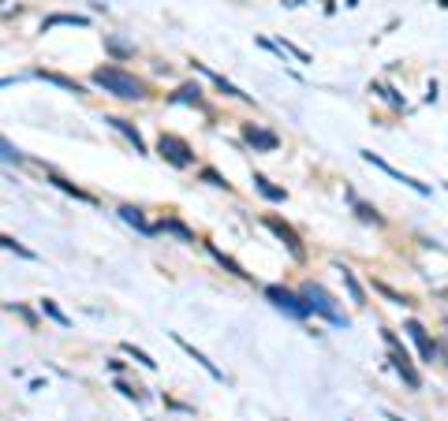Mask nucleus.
<instances>
[{
    "label": "nucleus",
    "mask_w": 448,
    "mask_h": 421,
    "mask_svg": "<svg viewBox=\"0 0 448 421\" xmlns=\"http://www.w3.org/2000/svg\"><path fill=\"white\" fill-rule=\"evenodd\" d=\"M299 295H303V302H306V309L310 314H318V317H325L329 325H336V328H347L351 321H347V314L340 306H336V298L329 295V291L322 287V283H303V291H299Z\"/></svg>",
    "instance_id": "obj_2"
},
{
    "label": "nucleus",
    "mask_w": 448,
    "mask_h": 421,
    "mask_svg": "<svg viewBox=\"0 0 448 421\" xmlns=\"http://www.w3.org/2000/svg\"><path fill=\"white\" fill-rule=\"evenodd\" d=\"M176 343H179V347H184V351H187V354H191V358H195L198 365H202V369H206V373H209V377H213V380H224V373H221V369H217V365H213V362H209V358H206V354H202V351H195V347H191V343L184 340V336H176Z\"/></svg>",
    "instance_id": "obj_14"
},
{
    "label": "nucleus",
    "mask_w": 448,
    "mask_h": 421,
    "mask_svg": "<svg viewBox=\"0 0 448 421\" xmlns=\"http://www.w3.org/2000/svg\"><path fill=\"white\" fill-rule=\"evenodd\" d=\"M41 314H45V317H52V321H57V325H64V328H68V314H60V306H57V302H52V298H41Z\"/></svg>",
    "instance_id": "obj_25"
},
{
    "label": "nucleus",
    "mask_w": 448,
    "mask_h": 421,
    "mask_svg": "<svg viewBox=\"0 0 448 421\" xmlns=\"http://www.w3.org/2000/svg\"><path fill=\"white\" fill-rule=\"evenodd\" d=\"M206 250H209V254H213V258H217V261H221V265H224V269H228V272H232V276H240V280H251V272H246V269H243V265H240V261H232V258H228V254H224V250H217V246H213V243H206Z\"/></svg>",
    "instance_id": "obj_16"
},
{
    "label": "nucleus",
    "mask_w": 448,
    "mask_h": 421,
    "mask_svg": "<svg viewBox=\"0 0 448 421\" xmlns=\"http://www.w3.org/2000/svg\"><path fill=\"white\" fill-rule=\"evenodd\" d=\"M124 354H131V358L139 362V365H146V369H157V362H153L146 351H139V347H135V343H124Z\"/></svg>",
    "instance_id": "obj_26"
},
{
    "label": "nucleus",
    "mask_w": 448,
    "mask_h": 421,
    "mask_svg": "<svg viewBox=\"0 0 448 421\" xmlns=\"http://www.w3.org/2000/svg\"><path fill=\"white\" fill-rule=\"evenodd\" d=\"M49 179L57 183V187L64 190V194H71V198H75V201H86V205H94V201H97L94 194H86V190H79L75 183H68V179H60V176H49Z\"/></svg>",
    "instance_id": "obj_17"
},
{
    "label": "nucleus",
    "mask_w": 448,
    "mask_h": 421,
    "mask_svg": "<svg viewBox=\"0 0 448 421\" xmlns=\"http://www.w3.org/2000/svg\"><path fill=\"white\" fill-rule=\"evenodd\" d=\"M381 340H385L389 347V362H392V369L400 373V377L407 380V388H422V377H418V369H415V362H411V354L404 351V343L396 340V332H381Z\"/></svg>",
    "instance_id": "obj_3"
},
{
    "label": "nucleus",
    "mask_w": 448,
    "mask_h": 421,
    "mask_svg": "<svg viewBox=\"0 0 448 421\" xmlns=\"http://www.w3.org/2000/svg\"><path fill=\"white\" fill-rule=\"evenodd\" d=\"M347 198H351V205H355V213H359V220H362V224H373V227H381V224H385V216H381L373 205H367V201H359L355 194H347Z\"/></svg>",
    "instance_id": "obj_15"
},
{
    "label": "nucleus",
    "mask_w": 448,
    "mask_h": 421,
    "mask_svg": "<svg viewBox=\"0 0 448 421\" xmlns=\"http://www.w3.org/2000/svg\"><path fill=\"white\" fill-rule=\"evenodd\" d=\"M105 123H113L116 131H120L124 138H127V142L135 145V153H142V157H146V142H142V134H139V127H135V123H127V120H120V116H105Z\"/></svg>",
    "instance_id": "obj_10"
},
{
    "label": "nucleus",
    "mask_w": 448,
    "mask_h": 421,
    "mask_svg": "<svg viewBox=\"0 0 448 421\" xmlns=\"http://www.w3.org/2000/svg\"><path fill=\"white\" fill-rule=\"evenodd\" d=\"M254 187H258V190H262V194L269 198V201H288V194H284V187H273V183L265 179V176H254Z\"/></svg>",
    "instance_id": "obj_20"
},
{
    "label": "nucleus",
    "mask_w": 448,
    "mask_h": 421,
    "mask_svg": "<svg viewBox=\"0 0 448 421\" xmlns=\"http://www.w3.org/2000/svg\"><path fill=\"white\" fill-rule=\"evenodd\" d=\"M105 49H108V52H116V57H131V52H135V45L120 41L116 34H105Z\"/></svg>",
    "instance_id": "obj_24"
},
{
    "label": "nucleus",
    "mask_w": 448,
    "mask_h": 421,
    "mask_svg": "<svg viewBox=\"0 0 448 421\" xmlns=\"http://www.w3.org/2000/svg\"><path fill=\"white\" fill-rule=\"evenodd\" d=\"M157 153L172 164V168H191V164H195V150L187 145V138H179V134H168V131H161Z\"/></svg>",
    "instance_id": "obj_4"
},
{
    "label": "nucleus",
    "mask_w": 448,
    "mask_h": 421,
    "mask_svg": "<svg viewBox=\"0 0 448 421\" xmlns=\"http://www.w3.org/2000/svg\"><path fill=\"white\" fill-rule=\"evenodd\" d=\"M120 220L131 224L135 232H142V235H157V224H150L142 216V209H135V205H120Z\"/></svg>",
    "instance_id": "obj_11"
},
{
    "label": "nucleus",
    "mask_w": 448,
    "mask_h": 421,
    "mask_svg": "<svg viewBox=\"0 0 448 421\" xmlns=\"http://www.w3.org/2000/svg\"><path fill=\"white\" fill-rule=\"evenodd\" d=\"M243 142L251 145V150H258V153H273L280 145V134L265 131V127H258V123H243Z\"/></svg>",
    "instance_id": "obj_7"
},
{
    "label": "nucleus",
    "mask_w": 448,
    "mask_h": 421,
    "mask_svg": "<svg viewBox=\"0 0 448 421\" xmlns=\"http://www.w3.org/2000/svg\"><path fill=\"white\" fill-rule=\"evenodd\" d=\"M362 161H370L373 168H381V172H385V176H392V179H400V183H404V187H411V190H415V194H429V187H426V183L411 179V176H404V172H396V168H392V164H385V161H381V157H373V153H367V150H362Z\"/></svg>",
    "instance_id": "obj_8"
},
{
    "label": "nucleus",
    "mask_w": 448,
    "mask_h": 421,
    "mask_svg": "<svg viewBox=\"0 0 448 421\" xmlns=\"http://www.w3.org/2000/svg\"><path fill=\"white\" fill-rule=\"evenodd\" d=\"M389 421H404V418H396V414H389Z\"/></svg>",
    "instance_id": "obj_29"
},
{
    "label": "nucleus",
    "mask_w": 448,
    "mask_h": 421,
    "mask_svg": "<svg viewBox=\"0 0 448 421\" xmlns=\"http://www.w3.org/2000/svg\"><path fill=\"white\" fill-rule=\"evenodd\" d=\"M407 336H411V340H415V347H418V351H422V358H426L429 365H434V362H437V343L429 340V332H426V328L418 325V321H407Z\"/></svg>",
    "instance_id": "obj_9"
},
{
    "label": "nucleus",
    "mask_w": 448,
    "mask_h": 421,
    "mask_svg": "<svg viewBox=\"0 0 448 421\" xmlns=\"http://www.w3.org/2000/svg\"><path fill=\"white\" fill-rule=\"evenodd\" d=\"M202 176H206L209 183H213V187H224V190H228V179H221V176H217V172H213V168H206V172H202Z\"/></svg>",
    "instance_id": "obj_28"
},
{
    "label": "nucleus",
    "mask_w": 448,
    "mask_h": 421,
    "mask_svg": "<svg viewBox=\"0 0 448 421\" xmlns=\"http://www.w3.org/2000/svg\"><path fill=\"white\" fill-rule=\"evenodd\" d=\"M262 224L269 227V232L277 235L280 243H284V250H288L295 261H306V246H303V239H299V232H295V227H291L288 220H280V216H265Z\"/></svg>",
    "instance_id": "obj_6"
},
{
    "label": "nucleus",
    "mask_w": 448,
    "mask_h": 421,
    "mask_svg": "<svg viewBox=\"0 0 448 421\" xmlns=\"http://www.w3.org/2000/svg\"><path fill=\"white\" fill-rule=\"evenodd\" d=\"M336 272L344 276V287L351 291V302H355V306H367V291H362V283L355 280V272L347 269V265H336Z\"/></svg>",
    "instance_id": "obj_13"
},
{
    "label": "nucleus",
    "mask_w": 448,
    "mask_h": 421,
    "mask_svg": "<svg viewBox=\"0 0 448 421\" xmlns=\"http://www.w3.org/2000/svg\"><path fill=\"white\" fill-rule=\"evenodd\" d=\"M38 79H45V82H57V86H64V90H71V94H82V86L79 82H71V79H64V75H57V71H34Z\"/></svg>",
    "instance_id": "obj_22"
},
{
    "label": "nucleus",
    "mask_w": 448,
    "mask_h": 421,
    "mask_svg": "<svg viewBox=\"0 0 448 421\" xmlns=\"http://www.w3.org/2000/svg\"><path fill=\"white\" fill-rule=\"evenodd\" d=\"M265 298H269L273 306L280 309V314L295 317V321H303V317H310V309H306V302H303V295H295V291L280 287V283H269V287H265Z\"/></svg>",
    "instance_id": "obj_5"
},
{
    "label": "nucleus",
    "mask_w": 448,
    "mask_h": 421,
    "mask_svg": "<svg viewBox=\"0 0 448 421\" xmlns=\"http://www.w3.org/2000/svg\"><path fill=\"white\" fill-rule=\"evenodd\" d=\"M86 15H52V19L41 23V30H52V26H86Z\"/></svg>",
    "instance_id": "obj_19"
},
{
    "label": "nucleus",
    "mask_w": 448,
    "mask_h": 421,
    "mask_svg": "<svg viewBox=\"0 0 448 421\" xmlns=\"http://www.w3.org/2000/svg\"><path fill=\"white\" fill-rule=\"evenodd\" d=\"M0 246H4V250H12V254H19V258H26V261L38 258V254H34L30 246H23L19 239H12V235H4V232H0Z\"/></svg>",
    "instance_id": "obj_18"
},
{
    "label": "nucleus",
    "mask_w": 448,
    "mask_h": 421,
    "mask_svg": "<svg viewBox=\"0 0 448 421\" xmlns=\"http://www.w3.org/2000/svg\"><path fill=\"white\" fill-rule=\"evenodd\" d=\"M172 101H176V105H198V101H202V90L198 86H179L176 94H172Z\"/></svg>",
    "instance_id": "obj_23"
},
{
    "label": "nucleus",
    "mask_w": 448,
    "mask_h": 421,
    "mask_svg": "<svg viewBox=\"0 0 448 421\" xmlns=\"http://www.w3.org/2000/svg\"><path fill=\"white\" fill-rule=\"evenodd\" d=\"M0 161H12V164H19V161H23V150H19V145H12L8 138H0Z\"/></svg>",
    "instance_id": "obj_27"
},
{
    "label": "nucleus",
    "mask_w": 448,
    "mask_h": 421,
    "mask_svg": "<svg viewBox=\"0 0 448 421\" xmlns=\"http://www.w3.org/2000/svg\"><path fill=\"white\" fill-rule=\"evenodd\" d=\"M157 232H172V235H179V239H184V243H195V232H191V227H184L179 220H172V216H168V220H161V224H157Z\"/></svg>",
    "instance_id": "obj_21"
},
{
    "label": "nucleus",
    "mask_w": 448,
    "mask_h": 421,
    "mask_svg": "<svg viewBox=\"0 0 448 421\" xmlns=\"http://www.w3.org/2000/svg\"><path fill=\"white\" fill-rule=\"evenodd\" d=\"M94 86H101L105 94L120 97V101H146V82L135 79L131 71L116 68V63H105V68H97L94 75H90Z\"/></svg>",
    "instance_id": "obj_1"
},
{
    "label": "nucleus",
    "mask_w": 448,
    "mask_h": 421,
    "mask_svg": "<svg viewBox=\"0 0 448 421\" xmlns=\"http://www.w3.org/2000/svg\"><path fill=\"white\" fill-rule=\"evenodd\" d=\"M191 68H195V71H202V75H206L209 82H217V86H221V90H224L228 97H235V101H251V94H243L240 86H232V82H228L224 75H217V71H209L206 63H198V60H195V63H191Z\"/></svg>",
    "instance_id": "obj_12"
}]
</instances>
